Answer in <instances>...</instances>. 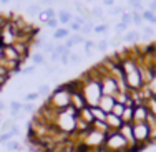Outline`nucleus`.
I'll use <instances>...</instances> for the list:
<instances>
[{
    "label": "nucleus",
    "instance_id": "obj_1",
    "mask_svg": "<svg viewBox=\"0 0 156 152\" xmlns=\"http://www.w3.org/2000/svg\"><path fill=\"white\" fill-rule=\"evenodd\" d=\"M80 83H81V93H83L85 99H87V104L90 107H96L100 99H101V96H103L100 78L91 69L87 75H83V78H80Z\"/></svg>",
    "mask_w": 156,
    "mask_h": 152
},
{
    "label": "nucleus",
    "instance_id": "obj_2",
    "mask_svg": "<svg viewBox=\"0 0 156 152\" xmlns=\"http://www.w3.org/2000/svg\"><path fill=\"white\" fill-rule=\"evenodd\" d=\"M76 114L78 113L72 106L63 109V111H55L51 126H53L57 131H60L66 136L75 134V131H76Z\"/></svg>",
    "mask_w": 156,
    "mask_h": 152
},
{
    "label": "nucleus",
    "instance_id": "obj_3",
    "mask_svg": "<svg viewBox=\"0 0 156 152\" xmlns=\"http://www.w3.org/2000/svg\"><path fill=\"white\" fill-rule=\"evenodd\" d=\"M47 104L55 111H63L72 106V94H70V90L66 88V84H60L57 90L50 93Z\"/></svg>",
    "mask_w": 156,
    "mask_h": 152
},
{
    "label": "nucleus",
    "instance_id": "obj_4",
    "mask_svg": "<svg viewBox=\"0 0 156 152\" xmlns=\"http://www.w3.org/2000/svg\"><path fill=\"white\" fill-rule=\"evenodd\" d=\"M18 40V30L12 22H7L5 27L0 28V45L2 46H12Z\"/></svg>",
    "mask_w": 156,
    "mask_h": 152
},
{
    "label": "nucleus",
    "instance_id": "obj_5",
    "mask_svg": "<svg viewBox=\"0 0 156 152\" xmlns=\"http://www.w3.org/2000/svg\"><path fill=\"white\" fill-rule=\"evenodd\" d=\"M100 84H101V93L103 96H113L118 93V83H116V78L111 76L110 73L103 75L100 78Z\"/></svg>",
    "mask_w": 156,
    "mask_h": 152
},
{
    "label": "nucleus",
    "instance_id": "obj_6",
    "mask_svg": "<svg viewBox=\"0 0 156 152\" xmlns=\"http://www.w3.org/2000/svg\"><path fill=\"white\" fill-rule=\"evenodd\" d=\"M148 114H150V109H148L146 103L135 106V111H133V122H146Z\"/></svg>",
    "mask_w": 156,
    "mask_h": 152
},
{
    "label": "nucleus",
    "instance_id": "obj_7",
    "mask_svg": "<svg viewBox=\"0 0 156 152\" xmlns=\"http://www.w3.org/2000/svg\"><path fill=\"white\" fill-rule=\"evenodd\" d=\"M115 103H116V101H115L113 96H101V99H100V103H98V107L105 114H110L111 111H113Z\"/></svg>",
    "mask_w": 156,
    "mask_h": 152
},
{
    "label": "nucleus",
    "instance_id": "obj_8",
    "mask_svg": "<svg viewBox=\"0 0 156 152\" xmlns=\"http://www.w3.org/2000/svg\"><path fill=\"white\" fill-rule=\"evenodd\" d=\"M106 126H108L110 131H120V127L123 126V121H121V117L115 116V114H106Z\"/></svg>",
    "mask_w": 156,
    "mask_h": 152
},
{
    "label": "nucleus",
    "instance_id": "obj_9",
    "mask_svg": "<svg viewBox=\"0 0 156 152\" xmlns=\"http://www.w3.org/2000/svg\"><path fill=\"white\" fill-rule=\"evenodd\" d=\"M3 60H9V61H20L23 65V58L13 50V46H3Z\"/></svg>",
    "mask_w": 156,
    "mask_h": 152
},
{
    "label": "nucleus",
    "instance_id": "obj_10",
    "mask_svg": "<svg viewBox=\"0 0 156 152\" xmlns=\"http://www.w3.org/2000/svg\"><path fill=\"white\" fill-rule=\"evenodd\" d=\"M76 117L78 119H81V121H85L87 124H93V114H91V107L90 106H87V107H83L81 111H78V114H76Z\"/></svg>",
    "mask_w": 156,
    "mask_h": 152
},
{
    "label": "nucleus",
    "instance_id": "obj_11",
    "mask_svg": "<svg viewBox=\"0 0 156 152\" xmlns=\"http://www.w3.org/2000/svg\"><path fill=\"white\" fill-rule=\"evenodd\" d=\"M57 18H58V23L60 25H70L72 23V20H73V15H72V12L70 10H58L57 12Z\"/></svg>",
    "mask_w": 156,
    "mask_h": 152
},
{
    "label": "nucleus",
    "instance_id": "obj_12",
    "mask_svg": "<svg viewBox=\"0 0 156 152\" xmlns=\"http://www.w3.org/2000/svg\"><path fill=\"white\" fill-rule=\"evenodd\" d=\"M50 18H57V12H55L51 7H48V8H45V10H42V12L38 13V20L42 22V23H47Z\"/></svg>",
    "mask_w": 156,
    "mask_h": 152
},
{
    "label": "nucleus",
    "instance_id": "obj_13",
    "mask_svg": "<svg viewBox=\"0 0 156 152\" xmlns=\"http://www.w3.org/2000/svg\"><path fill=\"white\" fill-rule=\"evenodd\" d=\"M91 129H95V131H98V132H103V134H108L110 132V129H108V126H106L105 121H93Z\"/></svg>",
    "mask_w": 156,
    "mask_h": 152
},
{
    "label": "nucleus",
    "instance_id": "obj_14",
    "mask_svg": "<svg viewBox=\"0 0 156 152\" xmlns=\"http://www.w3.org/2000/svg\"><path fill=\"white\" fill-rule=\"evenodd\" d=\"M53 38L55 40H63V38H70V30H68V28H65V27H63V28H58V30H55L53 32Z\"/></svg>",
    "mask_w": 156,
    "mask_h": 152
},
{
    "label": "nucleus",
    "instance_id": "obj_15",
    "mask_svg": "<svg viewBox=\"0 0 156 152\" xmlns=\"http://www.w3.org/2000/svg\"><path fill=\"white\" fill-rule=\"evenodd\" d=\"M138 38H140V32L131 30V32H128V33L123 36V42H125V43H135V42H138Z\"/></svg>",
    "mask_w": 156,
    "mask_h": 152
},
{
    "label": "nucleus",
    "instance_id": "obj_16",
    "mask_svg": "<svg viewBox=\"0 0 156 152\" xmlns=\"http://www.w3.org/2000/svg\"><path fill=\"white\" fill-rule=\"evenodd\" d=\"M133 111H135V107H125L121 121L126 122V124H133Z\"/></svg>",
    "mask_w": 156,
    "mask_h": 152
},
{
    "label": "nucleus",
    "instance_id": "obj_17",
    "mask_svg": "<svg viewBox=\"0 0 156 152\" xmlns=\"http://www.w3.org/2000/svg\"><path fill=\"white\" fill-rule=\"evenodd\" d=\"M5 147H7V150H17V152H22V150H23L22 144L18 142V140H13V139H10L9 142H5Z\"/></svg>",
    "mask_w": 156,
    "mask_h": 152
},
{
    "label": "nucleus",
    "instance_id": "obj_18",
    "mask_svg": "<svg viewBox=\"0 0 156 152\" xmlns=\"http://www.w3.org/2000/svg\"><path fill=\"white\" fill-rule=\"evenodd\" d=\"M32 61H33V66H38V65L47 66V61H45V56H43V53H38V51L32 55Z\"/></svg>",
    "mask_w": 156,
    "mask_h": 152
},
{
    "label": "nucleus",
    "instance_id": "obj_19",
    "mask_svg": "<svg viewBox=\"0 0 156 152\" xmlns=\"http://www.w3.org/2000/svg\"><path fill=\"white\" fill-rule=\"evenodd\" d=\"M146 106L150 109V113L156 117V94H151L150 98L146 99Z\"/></svg>",
    "mask_w": 156,
    "mask_h": 152
},
{
    "label": "nucleus",
    "instance_id": "obj_20",
    "mask_svg": "<svg viewBox=\"0 0 156 152\" xmlns=\"http://www.w3.org/2000/svg\"><path fill=\"white\" fill-rule=\"evenodd\" d=\"M91 114H93V119L95 121H106V114L100 109L98 106L96 107H91Z\"/></svg>",
    "mask_w": 156,
    "mask_h": 152
},
{
    "label": "nucleus",
    "instance_id": "obj_21",
    "mask_svg": "<svg viewBox=\"0 0 156 152\" xmlns=\"http://www.w3.org/2000/svg\"><path fill=\"white\" fill-rule=\"evenodd\" d=\"M141 17H143V20H148L150 23L156 25V13L150 12V10H143V12H141Z\"/></svg>",
    "mask_w": 156,
    "mask_h": 152
},
{
    "label": "nucleus",
    "instance_id": "obj_22",
    "mask_svg": "<svg viewBox=\"0 0 156 152\" xmlns=\"http://www.w3.org/2000/svg\"><path fill=\"white\" fill-rule=\"evenodd\" d=\"M125 104H121V103H115V106H113V111H111V114H115V116H118V117H121L123 116V111H125Z\"/></svg>",
    "mask_w": 156,
    "mask_h": 152
},
{
    "label": "nucleus",
    "instance_id": "obj_23",
    "mask_svg": "<svg viewBox=\"0 0 156 152\" xmlns=\"http://www.w3.org/2000/svg\"><path fill=\"white\" fill-rule=\"evenodd\" d=\"M27 12L30 13V15H38V13L42 12V7H40V3H30Z\"/></svg>",
    "mask_w": 156,
    "mask_h": 152
},
{
    "label": "nucleus",
    "instance_id": "obj_24",
    "mask_svg": "<svg viewBox=\"0 0 156 152\" xmlns=\"http://www.w3.org/2000/svg\"><path fill=\"white\" fill-rule=\"evenodd\" d=\"M129 7H133L135 8V12H143V3H141V0H128Z\"/></svg>",
    "mask_w": 156,
    "mask_h": 152
},
{
    "label": "nucleus",
    "instance_id": "obj_25",
    "mask_svg": "<svg viewBox=\"0 0 156 152\" xmlns=\"http://www.w3.org/2000/svg\"><path fill=\"white\" fill-rule=\"evenodd\" d=\"M47 28H51V30H58V28H60V23H58V18H50V20L47 22Z\"/></svg>",
    "mask_w": 156,
    "mask_h": 152
},
{
    "label": "nucleus",
    "instance_id": "obj_26",
    "mask_svg": "<svg viewBox=\"0 0 156 152\" xmlns=\"http://www.w3.org/2000/svg\"><path fill=\"white\" fill-rule=\"evenodd\" d=\"M38 93L40 96H50V93H51V88H50V84H42V86L38 88Z\"/></svg>",
    "mask_w": 156,
    "mask_h": 152
},
{
    "label": "nucleus",
    "instance_id": "obj_27",
    "mask_svg": "<svg viewBox=\"0 0 156 152\" xmlns=\"http://www.w3.org/2000/svg\"><path fill=\"white\" fill-rule=\"evenodd\" d=\"M131 15H133V23H135L136 27L143 25V17H141V13H140V12H135V10H133Z\"/></svg>",
    "mask_w": 156,
    "mask_h": 152
},
{
    "label": "nucleus",
    "instance_id": "obj_28",
    "mask_svg": "<svg viewBox=\"0 0 156 152\" xmlns=\"http://www.w3.org/2000/svg\"><path fill=\"white\" fill-rule=\"evenodd\" d=\"M108 46H110V43L106 42V40H101V42L96 43V50H98L100 53H105V51L108 50Z\"/></svg>",
    "mask_w": 156,
    "mask_h": 152
},
{
    "label": "nucleus",
    "instance_id": "obj_29",
    "mask_svg": "<svg viewBox=\"0 0 156 152\" xmlns=\"http://www.w3.org/2000/svg\"><path fill=\"white\" fill-rule=\"evenodd\" d=\"M93 28H95V25L91 23V22H87V23L83 25V27H81V35H88V33L90 32H93Z\"/></svg>",
    "mask_w": 156,
    "mask_h": 152
},
{
    "label": "nucleus",
    "instance_id": "obj_30",
    "mask_svg": "<svg viewBox=\"0 0 156 152\" xmlns=\"http://www.w3.org/2000/svg\"><path fill=\"white\" fill-rule=\"evenodd\" d=\"M22 113H35V104L33 103H23L22 104Z\"/></svg>",
    "mask_w": 156,
    "mask_h": 152
},
{
    "label": "nucleus",
    "instance_id": "obj_31",
    "mask_svg": "<svg viewBox=\"0 0 156 152\" xmlns=\"http://www.w3.org/2000/svg\"><path fill=\"white\" fill-rule=\"evenodd\" d=\"M70 38L73 40V43H75V45H80V43H83V45H85V42H87V38H85V36L81 35V33H80V35H78V33H76V35L70 36Z\"/></svg>",
    "mask_w": 156,
    "mask_h": 152
},
{
    "label": "nucleus",
    "instance_id": "obj_32",
    "mask_svg": "<svg viewBox=\"0 0 156 152\" xmlns=\"http://www.w3.org/2000/svg\"><path fill=\"white\" fill-rule=\"evenodd\" d=\"M55 48H57V45H55V43L48 42V43H45V46H43V53H48V55H51V53L55 51Z\"/></svg>",
    "mask_w": 156,
    "mask_h": 152
},
{
    "label": "nucleus",
    "instance_id": "obj_33",
    "mask_svg": "<svg viewBox=\"0 0 156 152\" xmlns=\"http://www.w3.org/2000/svg\"><path fill=\"white\" fill-rule=\"evenodd\" d=\"M12 126H13V122H12V119H9V121L2 122V126H0V131H2V132H9L10 129H12Z\"/></svg>",
    "mask_w": 156,
    "mask_h": 152
},
{
    "label": "nucleus",
    "instance_id": "obj_34",
    "mask_svg": "<svg viewBox=\"0 0 156 152\" xmlns=\"http://www.w3.org/2000/svg\"><path fill=\"white\" fill-rule=\"evenodd\" d=\"M121 22L126 25H129V23H133V15H131V12H125L123 15H121Z\"/></svg>",
    "mask_w": 156,
    "mask_h": 152
},
{
    "label": "nucleus",
    "instance_id": "obj_35",
    "mask_svg": "<svg viewBox=\"0 0 156 152\" xmlns=\"http://www.w3.org/2000/svg\"><path fill=\"white\" fill-rule=\"evenodd\" d=\"M108 28H110L108 23H100V25H96V27L93 28V32H95V33H105Z\"/></svg>",
    "mask_w": 156,
    "mask_h": 152
},
{
    "label": "nucleus",
    "instance_id": "obj_36",
    "mask_svg": "<svg viewBox=\"0 0 156 152\" xmlns=\"http://www.w3.org/2000/svg\"><path fill=\"white\" fill-rule=\"evenodd\" d=\"M123 13H125L123 7H111L110 10V15H123Z\"/></svg>",
    "mask_w": 156,
    "mask_h": 152
},
{
    "label": "nucleus",
    "instance_id": "obj_37",
    "mask_svg": "<svg viewBox=\"0 0 156 152\" xmlns=\"http://www.w3.org/2000/svg\"><path fill=\"white\" fill-rule=\"evenodd\" d=\"M38 98H40V94L35 91V93H30V94L25 96V101H27V103H33V101H37Z\"/></svg>",
    "mask_w": 156,
    "mask_h": 152
},
{
    "label": "nucleus",
    "instance_id": "obj_38",
    "mask_svg": "<svg viewBox=\"0 0 156 152\" xmlns=\"http://www.w3.org/2000/svg\"><path fill=\"white\" fill-rule=\"evenodd\" d=\"M91 17H95V18H100V20H101V18H103L101 7H95V8L91 10Z\"/></svg>",
    "mask_w": 156,
    "mask_h": 152
},
{
    "label": "nucleus",
    "instance_id": "obj_39",
    "mask_svg": "<svg viewBox=\"0 0 156 152\" xmlns=\"http://www.w3.org/2000/svg\"><path fill=\"white\" fill-rule=\"evenodd\" d=\"M72 22H75V23H78L80 27H83V25L87 23V20H85V18L81 17V15H75V17H73V20H72Z\"/></svg>",
    "mask_w": 156,
    "mask_h": 152
},
{
    "label": "nucleus",
    "instance_id": "obj_40",
    "mask_svg": "<svg viewBox=\"0 0 156 152\" xmlns=\"http://www.w3.org/2000/svg\"><path fill=\"white\" fill-rule=\"evenodd\" d=\"M80 61H81V56H80V55H76V53H72V55H70V63L78 65Z\"/></svg>",
    "mask_w": 156,
    "mask_h": 152
},
{
    "label": "nucleus",
    "instance_id": "obj_41",
    "mask_svg": "<svg viewBox=\"0 0 156 152\" xmlns=\"http://www.w3.org/2000/svg\"><path fill=\"white\" fill-rule=\"evenodd\" d=\"M121 42H123V36L116 35V36H115V38H113V40H111V42H110V45H111V46H118V45H120Z\"/></svg>",
    "mask_w": 156,
    "mask_h": 152
},
{
    "label": "nucleus",
    "instance_id": "obj_42",
    "mask_svg": "<svg viewBox=\"0 0 156 152\" xmlns=\"http://www.w3.org/2000/svg\"><path fill=\"white\" fill-rule=\"evenodd\" d=\"M9 132L12 134V137H15V136H18V134H20V127H18L17 124H13V126H12V129H10Z\"/></svg>",
    "mask_w": 156,
    "mask_h": 152
},
{
    "label": "nucleus",
    "instance_id": "obj_43",
    "mask_svg": "<svg viewBox=\"0 0 156 152\" xmlns=\"http://www.w3.org/2000/svg\"><path fill=\"white\" fill-rule=\"evenodd\" d=\"M116 32H125V30H128V25L123 23V22H120V23H116Z\"/></svg>",
    "mask_w": 156,
    "mask_h": 152
},
{
    "label": "nucleus",
    "instance_id": "obj_44",
    "mask_svg": "<svg viewBox=\"0 0 156 152\" xmlns=\"http://www.w3.org/2000/svg\"><path fill=\"white\" fill-rule=\"evenodd\" d=\"M70 30H72V32H78V33H80V32H81V27H80L78 23H75V22H72V23H70Z\"/></svg>",
    "mask_w": 156,
    "mask_h": 152
},
{
    "label": "nucleus",
    "instance_id": "obj_45",
    "mask_svg": "<svg viewBox=\"0 0 156 152\" xmlns=\"http://www.w3.org/2000/svg\"><path fill=\"white\" fill-rule=\"evenodd\" d=\"M143 33H144V35H148V36H153L154 35V30L151 27H144L143 28Z\"/></svg>",
    "mask_w": 156,
    "mask_h": 152
},
{
    "label": "nucleus",
    "instance_id": "obj_46",
    "mask_svg": "<svg viewBox=\"0 0 156 152\" xmlns=\"http://www.w3.org/2000/svg\"><path fill=\"white\" fill-rule=\"evenodd\" d=\"M35 68L37 66H27V68H23L22 71H23V75H32V73L35 71Z\"/></svg>",
    "mask_w": 156,
    "mask_h": 152
},
{
    "label": "nucleus",
    "instance_id": "obj_47",
    "mask_svg": "<svg viewBox=\"0 0 156 152\" xmlns=\"http://www.w3.org/2000/svg\"><path fill=\"white\" fill-rule=\"evenodd\" d=\"M63 45H65L66 48H68V50H72V48L75 46V43H73V40H72V38H66V40H65V43H63Z\"/></svg>",
    "mask_w": 156,
    "mask_h": 152
},
{
    "label": "nucleus",
    "instance_id": "obj_48",
    "mask_svg": "<svg viewBox=\"0 0 156 152\" xmlns=\"http://www.w3.org/2000/svg\"><path fill=\"white\" fill-rule=\"evenodd\" d=\"M93 46H96V43H93L91 40H87V42H85V50H90V48H93Z\"/></svg>",
    "mask_w": 156,
    "mask_h": 152
},
{
    "label": "nucleus",
    "instance_id": "obj_49",
    "mask_svg": "<svg viewBox=\"0 0 156 152\" xmlns=\"http://www.w3.org/2000/svg\"><path fill=\"white\" fill-rule=\"evenodd\" d=\"M50 60H51V61H60V55L55 53V51H53V53L50 55Z\"/></svg>",
    "mask_w": 156,
    "mask_h": 152
},
{
    "label": "nucleus",
    "instance_id": "obj_50",
    "mask_svg": "<svg viewBox=\"0 0 156 152\" xmlns=\"http://www.w3.org/2000/svg\"><path fill=\"white\" fill-rule=\"evenodd\" d=\"M55 2H57V0H40L38 3H43V5H53Z\"/></svg>",
    "mask_w": 156,
    "mask_h": 152
},
{
    "label": "nucleus",
    "instance_id": "obj_51",
    "mask_svg": "<svg viewBox=\"0 0 156 152\" xmlns=\"http://www.w3.org/2000/svg\"><path fill=\"white\" fill-rule=\"evenodd\" d=\"M103 5H106V7H113V5H115V0H103Z\"/></svg>",
    "mask_w": 156,
    "mask_h": 152
},
{
    "label": "nucleus",
    "instance_id": "obj_52",
    "mask_svg": "<svg viewBox=\"0 0 156 152\" xmlns=\"http://www.w3.org/2000/svg\"><path fill=\"white\" fill-rule=\"evenodd\" d=\"M150 12H153V13H156V2L153 0V2L150 3Z\"/></svg>",
    "mask_w": 156,
    "mask_h": 152
},
{
    "label": "nucleus",
    "instance_id": "obj_53",
    "mask_svg": "<svg viewBox=\"0 0 156 152\" xmlns=\"http://www.w3.org/2000/svg\"><path fill=\"white\" fill-rule=\"evenodd\" d=\"M3 109H5V101H2V99H0V113H2Z\"/></svg>",
    "mask_w": 156,
    "mask_h": 152
},
{
    "label": "nucleus",
    "instance_id": "obj_54",
    "mask_svg": "<svg viewBox=\"0 0 156 152\" xmlns=\"http://www.w3.org/2000/svg\"><path fill=\"white\" fill-rule=\"evenodd\" d=\"M2 60H3V46L0 45V61H2Z\"/></svg>",
    "mask_w": 156,
    "mask_h": 152
},
{
    "label": "nucleus",
    "instance_id": "obj_55",
    "mask_svg": "<svg viewBox=\"0 0 156 152\" xmlns=\"http://www.w3.org/2000/svg\"><path fill=\"white\" fill-rule=\"evenodd\" d=\"M0 2H2V3H9L10 0H0Z\"/></svg>",
    "mask_w": 156,
    "mask_h": 152
},
{
    "label": "nucleus",
    "instance_id": "obj_56",
    "mask_svg": "<svg viewBox=\"0 0 156 152\" xmlns=\"http://www.w3.org/2000/svg\"><path fill=\"white\" fill-rule=\"evenodd\" d=\"M57 2H63V0H57ZM65 2H66V0H65Z\"/></svg>",
    "mask_w": 156,
    "mask_h": 152
},
{
    "label": "nucleus",
    "instance_id": "obj_57",
    "mask_svg": "<svg viewBox=\"0 0 156 152\" xmlns=\"http://www.w3.org/2000/svg\"><path fill=\"white\" fill-rule=\"evenodd\" d=\"M154 2H156V0H154Z\"/></svg>",
    "mask_w": 156,
    "mask_h": 152
}]
</instances>
